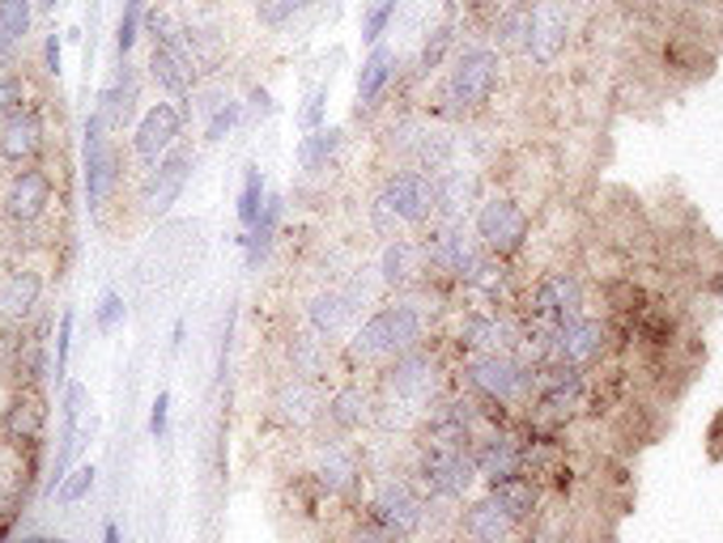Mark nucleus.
I'll use <instances>...</instances> for the list:
<instances>
[{
    "label": "nucleus",
    "instance_id": "1",
    "mask_svg": "<svg viewBox=\"0 0 723 543\" xmlns=\"http://www.w3.org/2000/svg\"><path fill=\"white\" fill-rule=\"evenodd\" d=\"M426 302L422 297H396L388 306L370 310V319L354 327L349 336V361L354 365H388L400 352L422 349L426 340Z\"/></svg>",
    "mask_w": 723,
    "mask_h": 543
},
{
    "label": "nucleus",
    "instance_id": "2",
    "mask_svg": "<svg viewBox=\"0 0 723 543\" xmlns=\"http://www.w3.org/2000/svg\"><path fill=\"white\" fill-rule=\"evenodd\" d=\"M498 81H502L498 52L493 47H464L438 86V111L443 115H472L493 98Z\"/></svg>",
    "mask_w": 723,
    "mask_h": 543
},
{
    "label": "nucleus",
    "instance_id": "3",
    "mask_svg": "<svg viewBox=\"0 0 723 543\" xmlns=\"http://www.w3.org/2000/svg\"><path fill=\"white\" fill-rule=\"evenodd\" d=\"M464 383H468V391L477 399L498 404V408H511V404L532 399L536 365L520 361L515 352H481V357H468L464 361Z\"/></svg>",
    "mask_w": 723,
    "mask_h": 543
},
{
    "label": "nucleus",
    "instance_id": "4",
    "mask_svg": "<svg viewBox=\"0 0 723 543\" xmlns=\"http://www.w3.org/2000/svg\"><path fill=\"white\" fill-rule=\"evenodd\" d=\"M366 518L379 522L388 535L409 543L413 535H422V527H426V497H422V488L413 479L388 472L375 484L370 501H366Z\"/></svg>",
    "mask_w": 723,
    "mask_h": 543
},
{
    "label": "nucleus",
    "instance_id": "5",
    "mask_svg": "<svg viewBox=\"0 0 723 543\" xmlns=\"http://www.w3.org/2000/svg\"><path fill=\"white\" fill-rule=\"evenodd\" d=\"M413 484L422 488V497H434V501H452L460 506L464 497L472 493L477 484V459L472 450H418V463H413Z\"/></svg>",
    "mask_w": 723,
    "mask_h": 543
},
{
    "label": "nucleus",
    "instance_id": "6",
    "mask_svg": "<svg viewBox=\"0 0 723 543\" xmlns=\"http://www.w3.org/2000/svg\"><path fill=\"white\" fill-rule=\"evenodd\" d=\"M422 251H426L430 272L452 276L460 285H468L477 276V268L486 263V247L477 242V234H468L464 222H430V234L422 238Z\"/></svg>",
    "mask_w": 723,
    "mask_h": 543
},
{
    "label": "nucleus",
    "instance_id": "7",
    "mask_svg": "<svg viewBox=\"0 0 723 543\" xmlns=\"http://www.w3.org/2000/svg\"><path fill=\"white\" fill-rule=\"evenodd\" d=\"M472 234H477V242L486 247V256L511 259L527 247L532 222H527V213L511 200V195H490V200H481L477 213H472Z\"/></svg>",
    "mask_w": 723,
    "mask_h": 543
},
{
    "label": "nucleus",
    "instance_id": "8",
    "mask_svg": "<svg viewBox=\"0 0 723 543\" xmlns=\"http://www.w3.org/2000/svg\"><path fill=\"white\" fill-rule=\"evenodd\" d=\"M379 200L396 213L400 225H430L438 217V192H434V174L418 166H400L383 179Z\"/></svg>",
    "mask_w": 723,
    "mask_h": 543
},
{
    "label": "nucleus",
    "instance_id": "9",
    "mask_svg": "<svg viewBox=\"0 0 723 543\" xmlns=\"http://www.w3.org/2000/svg\"><path fill=\"white\" fill-rule=\"evenodd\" d=\"M383 395L413 404L418 412H426L430 404L438 399V365L426 349L400 352L396 361L383 365Z\"/></svg>",
    "mask_w": 723,
    "mask_h": 543
},
{
    "label": "nucleus",
    "instance_id": "10",
    "mask_svg": "<svg viewBox=\"0 0 723 543\" xmlns=\"http://www.w3.org/2000/svg\"><path fill=\"white\" fill-rule=\"evenodd\" d=\"M115 183H120V154L111 145V132L102 124V115L90 111V120H86V204H90V213L107 208Z\"/></svg>",
    "mask_w": 723,
    "mask_h": 543
},
{
    "label": "nucleus",
    "instance_id": "11",
    "mask_svg": "<svg viewBox=\"0 0 723 543\" xmlns=\"http://www.w3.org/2000/svg\"><path fill=\"white\" fill-rule=\"evenodd\" d=\"M527 315H532V323L558 331L561 323L583 315V285L570 272H545L527 293Z\"/></svg>",
    "mask_w": 723,
    "mask_h": 543
},
{
    "label": "nucleus",
    "instance_id": "12",
    "mask_svg": "<svg viewBox=\"0 0 723 543\" xmlns=\"http://www.w3.org/2000/svg\"><path fill=\"white\" fill-rule=\"evenodd\" d=\"M52 195H56L52 170H43V166H22V170L9 174V183H4V192H0V208H4L9 222L34 225L47 208H52Z\"/></svg>",
    "mask_w": 723,
    "mask_h": 543
},
{
    "label": "nucleus",
    "instance_id": "13",
    "mask_svg": "<svg viewBox=\"0 0 723 543\" xmlns=\"http://www.w3.org/2000/svg\"><path fill=\"white\" fill-rule=\"evenodd\" d=\"M583 365H566V361H549L536 365V386H532V408L549 416H566L579 399H583Z\"/></svg>",
    "mask_w": 723,
    "mask_h": 543
},
{
    "label": "nucleus",
    "instance_id": "14",
    "mask_svg": "<svg viewBox=\"0 0 723 543\" xmlns=\"http://www.w3.org/2000/svg\"><path fill=\"white\" fill-rule=\"evenodd\" d=\"M183 111L175 106V102H154L145 115H141V124H136V132H132V154L141 161H154L166 158L170 149H175V140L183 136Z\"/></svg>",
    "mask_w": 723,
    "mask_h": 543
},
{
    "label": "nucleus",
    "instance_id": "15",
    "mask_svg": "<svg viewBox=\"0 0 723 543\" xmlns=\"http://www.w3.org/2000/svg\"><path fill=\"white\" fill-rule=\"evenodd\" d=\"M311 476L329 497H354L362 484V454L354 446H345L341 438H329V442L315 446Z\"/></svg>",
    "mask_w": 723,
    "mask_h": 543
},
{
    "label": "nucleus",
    "instance_id": "16",
    "mask_svg": "<svg viewBox=\"0 0 723 543\" xmlns=\"http://www.w3.org/2000/svg\"><path fill=\"white\" fill-rule=\"evenodd\" d=\"M609 349V323L592 319V315H579V319L561 323L554 331V361H566V365H592L600 361Z\"/></svg>",
    "mask_w": 723,
    "mask_h": 543
},
{
    "label": "nucleus",
    "instance_id": "17",
    "mask_svg": "<svg viewBox=\"0 0 723 543\" xmlns=\"http://www.w3.org/2000/svg\"><path fill=\"white\" fill-rule=\"evenodd\" d=\"M520 344V331L502 315L493 310H468L456 327V349L464 357H481V352H515Z\"/></svg>",
    "mask_w": 723,
    "mask_h": 543
},
{
    "label": "nucleus",
    "instance_id": "18",
    "mask_svg": "<svg viewBox=\"0 0 723 543\" xmlns=\"http://www.w3.org/2000/svg\"><path fill=\"white\" fill-rule=\"evenodd\" d=\"M272 416L286 425V429H315L324 420V395L311 378H286V383L272 391Z\"/></svg>",
    "mask_w": 723,
    "mask_h": 543
},
{
    "label": "nucleus",
    "instance_id": "19",
    "mask_svg": "<svg viewBox=\"0 0 723 543\" xmlns=\"http://www.w3.org/2000/svg\"><path fill=\"white\" fill-rule=\"evenodd\" d=\"M188 179H192V154L175 145V149H170L166 158L154 161V170H149V183H145V208H149L154 217L170 213V204L183 195Z\"/></svg>",
    "mask_w": 723,
    "mask_h": 543
},
{
    "label": "nucleus",
    "instance_id": "20",
    "mask_svg": "<svg viewBox=\"0 0 723 543\" xmlns=\"http://www.w3.org/2000/svg\"><path fill=\"white\" fill-rule=\"evenodd\" d=\"M472 459H477V476L493 488V484H507V479L524 476L527 446L520 438H511V433H490L481 446L472 450Z\"/></svg>",
    "mask_w": 723,
    "mask_h": 543
},
{
    "label": "nucleus",
    "instance_id": "21",
    "mask_svg": "<svg viewBox=\"0 0 723 543\" xmlns=\"http://www.w3.org/2000/svg\"><path fill=\"white\" fill-rule=\"evenodd\" d=\"M324 420L332 425L336 438H349V433H362L375 425V399L362 383H345L336 386L329 399H324Z\"/></svg>",
    "mask_w": 723,
    "mask_h": 543
},
{
    "label": "nucleus",
    "instance_id": "22",
    "mask_svg": "<svg viewBox=\"0 0 723 543\" xmlns=\"http://www.w3.org/2000/svg\"><path fill=\"white\" fill-rule=\"evenodd\" d=\"M426 272H430V263H426V251H422V242H413V238H392V242L383 247V259H379V276H383V285H388V289L404 293V289L418 285Z\"/></svg>",
    "mask_w": 723,
    "mask_h": 543
},
{
    "label": "nucleus",
    "instance_id": "23",
    "mask_svg": "<svg viewBox=\"0 0 723 543\" xmlns=\"http://www.w3.org/2000/svg\"><path fill=\"white\" fill-rule=\"evenodd\" d=\"M354 319H358V310L349 306V297H345L341 289H320V293L307 302V323H311V331H315L324 344L349 336Z\"/></svg>",
    "mask_w": 723,
    "mask_h": 543
},
{
    "label": "nucleus",
    "instance_id": "24",
    "mask_svg": "<svg viewBox=\"0 0 723 543\" xmlns=\"http://www.w3.org/2000/svg\"><path fill=\"white\" fill-rule=\"evenodd\" d=\"M43 149V120L34 115L31 106L4 115V128H0V158L13 161V166H31Z\"/></svg>",
    "mask_w": 723,
    "mask_h": 543
},
{
    "label": "nucleus",
    "instance_id": "25",
    "mask_svg": "<svg viewBox=\"0 0 723 543\" xmlns=\"http://www.w3.org/2000/svg\"><path fill=\"white\" fill-rule=\"evenodd\" d=\"M511 527H515V522L498 510V501H493L490 493L456 513V531H460L464 543H507Z\"/></svg>",
    "mask_w": 723,
    "mask_h": 543
},
{
    "label": "nucleus",
    "instance_id": "26",
    "mask_svg": "<svg viewBox=\"0 0 723 543\" xmlns=\"http://www.w3.org/2000/svg\"><path fill=\"white\" fill-rule=\"evenodd\" d=\"M43 425H47V399H43L38 391L13 395V404H9L4 416H0V433H4V442H18V446L38 442Z\"/></svg>",
    "mask_w": 723,
    "mask_h": 543
},
{
    "label": "nucleus",
    "instance_id": "27",
    "mask_svg": "<svg viewBox=\"0 0 723 543\" xmlns=\"http://www.w3.org/2000/svg\"><path fill=\"white\" fill-rule=\"evenodd\" d=\"M434 192H438V217L434 222H464V213L477 204V174L447 166L434 174Z\"/></svg>",
    "mask_w": 723,
    "mask_h": 543
},
{
    "label": "nucleus",
    "instance_id": "28",
    "mask_svg": "<svg viewBox=\"0 0 723 543\" xmlns=\"http://www.w3.org/2000/svg\"><path fill=\"white\" fill-rule=\"evenodd\" d=\"M561 47H566V9L549 0V4L532 9V38H527V52H532L536 65H554Z\"/></svg>",
    "mask_w": 723,
    "mask_h": 543
},
{
    "label": "nucleus",
    "instance_id": "29",
    "mask_svg": "<svg viewBox=\"0 0 723 543\" xmlns=\"http://www.w3.org/2000/svg\"><path fill=\"white\" fill-rule=\"evenodd\" d=\"M281 217H286V195H268L260 208V222L252 225L247 234H238L234 242L247 251V272H260V263L268 259L272 242H277V229H281Z\"/></svg>",
    "mask_w": 723,
    "mask_h": 543
},
{
    "label": "nucleus",
    "instance_id": "30",
    "mask_svg": "<svg viewBox=\"0 0 723 543\" xmlns=\"http://www.w3.org/2000/svg\"><path fill=\"white\" fill-rule=\"evenodd\" d=\"M392 81H396V52L383 47V43H375L370 56L358 68V111H375Z\"/></svg>",
    "mask_w": 723,
    "mask_h": 543
},
{
    "label": "nucleus",
    "instance_id": "31",
    "mask_svg": "<svg viewBox=\"0 0 723 543\" xmlns=\"http://www.w3.org/2000/svg\"><path fill=\"white\" fill-rule=\"evenodd\" d=\"M38 297H43V276H38V268H13V272L0 281V315H4V319H26V315H34Z\"/></svg>",
    "mask_w": 723,
    "mask_h": 543
},
{
    "label": "nucleus",
    "instance_id": "32",
    "mask_svg": "<svg viewBox=\"0 0 723 543\" xmlns=\"http://www.w3.org/2000/svg\"><path fill=\"white\" fill-rule=\"evenodd\" d=\"M149 77H154V86L166 90V94L188 98L192 94V86H197V65L188 60V52L154 47V52H149Z\"/></svg>",
    "mask_w": 723,
    "mask_h": 543
},
{
    "label": "nucleus",
    "instance_id": "33",
    "mask_svg": "<svg viewBox=\"0 0 723 543\" xmlns=\"http://www.w3.org/2000/svg\"><path fill=\"white\" fill-rule=\"evenodd\" d=\"M132 102H136V77H132L129 60H120V72H115V81L102 90L99 98V111L102 124H107V132H120L124 124L132 120Z\"/></svg>",
    "mask_w": 723,
    "mask_h": 543
},
{
    "label": "nucleus",
    "instance_id": "34",
    "mask_svg": "<svg viewBox=\"0 0 723 543\" xmlns=\"http://www.w3.org/2000/svg\"><path fill=\"white\" fill-rule=\"evenodd\" d=\"M341 149H345V132L341 128H315V132H302V140H298L294 158H298V170H307V174H320V170H329L332 161L341 158Z\"/></svg>",
    "mask_w": 723,
    "mask_h": 543
},
{
    "label": "nucleus",
    "instance_id": "35",
    "mask_svg": "<svg viewBox=\"0 0 723 543\" xmlns=\"http://www.w3.org/2000/svg\"><path fill=\"white\" fill-rule=\"evenodd\" d=\"M286 357H290V370H294V378H324V370H329V344L315 336V331H294L290 340H286Z\"/></svg>",
    "mask_w": 723,
    "mask_h": 543
},
{
    "label": "nucleus",
    "instance_id": "36",
    "mask_svg": "<svg viewBox=\"0 0 723 543\" xmlns=\"http://www.w3.org/2000/svg\"><path fill=\"white\" fill-rule=\"evenodd\" d=\"M490 497L498 501V510L507 513L515 527H520V522H532V518H536V506H541V488L524 476L507 479V484H493Z\"/></svg>",
    "mask_w": 723,
    "mask_h": 543
},
{
    "label": "nucleus",
    "instance_id": "37",
    "mask_svg": "<svg viewBox=\"0 0 723 543\" xmlns=\"http://www.w3.org/2000/svg\"><path fill=\"white\" fill-rule=\"evenodd\" d=\"M383 276H379V263H375V268H370V263H362V268H354V272H349V281H345V285H341V293H345V297H349V306H354V310H370V306H379V293H383Z\"/></svg>",
    "mask_w": 723,
    "mask_h": 543
},
{
    "label": "nucleus",
    "instance_id": "38",
    "mask_svg": "<svg viewBox=\"0 0 723 543\" xmlns=\"http://www.w3.org/2000/svg\"><path fill=\"white\" fill-rule=\"evenodd\" d=\"M264 200H268V188H264V170L260 166H247L243 170V192H238V225H243V234L252 229V225L260 222V208Z\"/></svg>",
    "mask_w": 723,
    "mask_h": 543
},
{
    "label": "nucleus",
    "instance_id": "39",
    "mask_svg": "<svg viewBox=\"0 0 723 543\" xmlns=\"http://www.w3.org/2000/svg\"><path fill=\"white\" fill-rule=\"evenodd\" d=\"M452 43H456V22L447 18V22H438V26L426 34V43H422V52H418V77H430L434 68H443Z\"/></svg>",
    "mask_w": 723,
    "mask_h": 543
},
{
    "label": "nucleus",
    "instance_id": "40",
    "mask_svg": "<svg viewBox=\"0 0 723 543\" xmlns=\"http://www.w3.org/2000/svg\"><path fill=\"white\" fill-rule=\"evenodd\" d=\"M311 4H320V0H256V18L268 31H281V26L294 22L298 13H307Z\"/></svg>",
    "mask_w": 723,
    "mask_h": 543
},
{
    "label": "nucleus",
    "instance_id": "41",
    "mask_svg": "<svg viewBox=\"0 0 723 543\" xmlns=\"http://www.w3.org/2000/svg\"><path fill=\"white\" fill-rule=\"evenodd\" d=\"M94 484H99V467L94 463H77L65 476V484L56 488V501L60 506H77V501H86L94 493Z\"/></svg>",
    "mask_w": 723,
    "mask_h": 543
},
{
    "label": "nucleus",
    "instance_id": "42",
    "mask_svg": "<svg viewBox=\"0 0 723 543\" xmlns=\"http://www.w3.org/2000/svg\"><path fill=\"white\" fill-rule=\"evenodd\" d=\"M145 26V0H124V13H120V26H115V47H120V60H129L132 43Z\"/></svg>",
    "mask_w": 723,
    "mask_h": 543
},
{
    "label": "nucleus",
    "instance_id": "43",
    "mask_svg": "<svg viewBox=\"0 0 723 543\" xmlns=\"http://www.w3.org/2000/svg\"><path fill=\"white\" fill-rule=\"evenodd\" d=\"M396 4H400V0H375V4L362 13V38H366L370 47L388 34V26H392V18H396Z\"/></svg>",
    "mask_w": 723,
    "mask_h": 543
},
{
    "label": "nucleus",
    "instance_id": "44",
    "mask_svg": "<svg viewBox=\"0 0 723 543\" xmlns=\"http://www.w3.org/2000/svg\"><path fill=\"white\" fill-rule=\"evenodd\" d=\"M238 120H243V102H234V98H226L213 115H209V124H204V140L209 145H218V140H226L234 128H238Z\"/></svg>",
    "mask_w": 723,
    "mask_h": 543
},
{
    "label": "nucleus",
    "instance_id": "45",
    "mask_svg": "<svg viewBox=\"0 0 723 543\" xmlns=\"http://www.w3.org/2000/svg\"><path fill=\"white\" fill-rule=\"evenodd\" d=\"M527 38H532V9H515L498 22V43L502 47H524L527 52Z\"/></svg>",
    "mask_w": 723,
    "mask_h": 543
},
{
    "label": "nucleus",
    "instance_id": "46",
    "mask_svg": "<svg viewBox=\"0 0 723 543\" xmlns=\"http://www.w3.org/2000/svg\"><path fill=\"white\" fill-rule=\"evenodd\" d=\"M324 115H329V86H320V90L307 94V106L298 111V128L302 132L324 128Z\"/></svg>",
    "mask_w": 723,
    "mask_h": 543
},
{
    "label": "nucleus",
    "instance_id": "47",
    "mask_svg": "<svg viewBox=\"0 0 723 543\" xmlns=\"http://www.w3.org/2000/svg\"><path fill=\"white\" fill-rule=\"evenodd\" d=\"M26 106V81L18 72H0V120Z\"/></svg>",
    "mask_w": 723,
    "mask_h": 543
},
{
    "label": "nucleus",
    "instance_id": "48",
    "mask_svg": "<svg viewBox=\"0 0 723 543\" xmlns=\"http://www.w3.org/2000/svg\"><path fill=\"white\" fill-rule=\"evenodd\" d=\"M73 323H77V315H73V310H65V315H60V327H56V383H65V378H68V352H73Z\"/></svg>",
    "mask_w": 723,
    "mask_h": 543
},
{
    "label": "nucleus",
    "instance_id": "49",
    "mask_svg": "<svg viewBox=\"0 0 723 543\" xmlns=\"http://www.w3.org/2000/svg\"><path fill=\"white\" fill-rule=\"evenodd\" d=\"M129 315V306H124V297L115 293V289H107L99 297V331H115L120 323Z\"/></svg>",
    "mask_w": 723,
    "mask_h": 543
},
{
    "label": "nucleus",
    "instance_id": "50",
    "mask_svg": "<svg viewBox=\"0 0 723 543\" xmlns=\"http://www.w3.org/2000/svg\"><path fill=\"white\" fill-rule=\"evenodd\" d=\"M166 429H170V391H158L154 404H149V438L163 442Z\"/></svg>",
    "mask_w": 723,
    "mask_h": 543
},
{
    "label": "nucleus",
    "instance_id": "51",
    "mask_svg": "<svg viewBox=\"0 0 723 543\" xmlns=\"http://www.w3.org/2000/svg\"><path fill=\"white\" fill-rule=\"evenodd\" d=\"M345 543H404L396 540V535H388L379 522H370V518H362V522H354L349 531H345Z\"/></svg>",
    "mask_w": 723,
    "mask_h": 543
},
{
    "label": "nucleus",
    "instance_id": "52",
    "mask_svg": "<svg viewBox=\"0 0 723 543\" xmlns=\"http://www.w3.org/2000/svg\"><path fill=\"white\" fill-rule=\"evenodd\" d=\"M86 399H90V391H86L81 383H68L65 386V429H77V425H81Z\"/></svg>",
    "mask_w": 723,
    "mask_h": 543
},
{
    "label": "nucleus",
    "instance_id": "53",
    "mask_svg": "<svg viewBox=\"0 0 723 543\" xmlns=\"http://www.w3.org/2000/svg\"><path fill=\"white\" fill-rule=\"evenodd\" d=\"M43 68H47L52 77H60V72H65V56H60V34H56V31L43 38Z\"/></svg>",
    "mask_w": 723,
    "mask_h": 543
},
{
    "label": "nucleus",
    "instance_id": "54",
    "mask_svg": "<svg viewBox=\"0 0 723 543\" xmlns=\"http://www.w3.org/2000/svg\"><path fill=\"white\" fill-rule=\"evenodd\" d=\"M247 102H252V115H256V120H268V115H277V102H272V94H268L264 86H256V90L247 94Z\"/></svg>",
    "mask_w": 723,
    "mask_h": 543
},
{
    "label": "nucleus",
    "instance_id": "55",
    "mask_svg": "<svg viewBox=\"0 0 723 543\" xmlns=\"http://www.w3.org/2000/svg\"><path fill=\"white\" fill-rule=\"evenodd\" d=\"M102 543H124V535H120V527H115V522H107V527H102Z\"/></svg>",
    "mask_w": 723,
    "mask_h": 543
},
{
    "label": "nucleus",
    "instance_id": "56",
    "mask_svg": "<svg viewBox=\"0 0 723 543\" xmlns=\"http://www.w3.org/2000/svg\"><path fill=\"white\" fill-rule=\"evenodd\" d=\"M527 543H561L558 535H549V531H536V535H527Z\"/></svg>",
    "mask_w": 723,
    "mask_h": 543
},
{
    "label": "nucleus",
    "instance_id": "57",
    "mask_svg": "<svg viewBox=\"0 0 723 543\" xmlns=\"http://www.w3.org/2000/svg\"><path fill=\"white\" fill-rule=\"evenodd\" d=\"M170 349H175V352L183 349V319L175 323V340H170Z\"/></svg>",
    "mask_w": 723,
    "mask_h": 543
},
{
    "label": "nucleus",
    "instance_id": "58",
    "mask_svg": "<svg viewBox=\"0 0 723 543\" xmlns=\"http://www.w3.org/2000/svg\"><path fill=\"white\" fill-rule=\"evenodd\" d=\"M56 4H60V0H38V9H56Z\"/></svg>",
    "mask_w": 723,
    "mask_h": 543
},
{
    "label": "nucleus",
    "instance_id": "59",
    "mask_svg": "<svg viewBox=\"0 0 723 543\" xmlns=\"http://www.w3.org/2000/svg\"><path fill=\"white\" fill-rule=\"evenodd\" d=\"M438 543H464V540H438Z\"/></svg>",
    "mask_w": 723,
    "mask_h": 543
}]
</instances>
